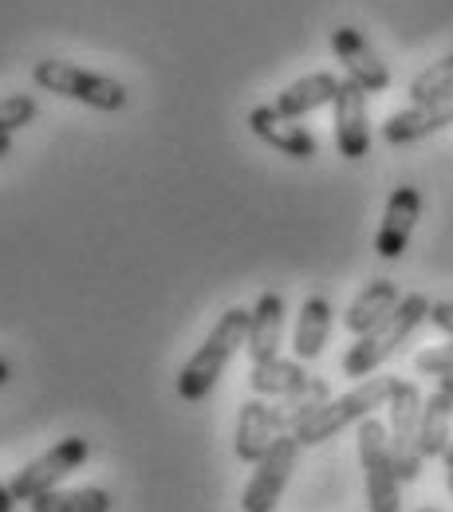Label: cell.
<instances>
[{
  "mask_svg": "<svg viewBox=\"0 0 453 512\" xmlns=\"http://www.w3.org/2000/svg\"><path fill=\"white\" fill-rule=\"evenodd\" d=\"M36 119V99L32 95H4L0 99V134L28 127Z\"/></svg>",
  "mask_w": 453,
  "mask_h": 512,
  "instance_id": "cell-24",
  "label": "cell"
},
{
  "mask_svg": "<svg viewBox=\"0 0 453 512\" xmlns=\"http://www.w3.org/2000/svg\"><path fill=\"white\" fill-rule=\"evenodd\" d=\"M394 375L383 379H363L355 390H347L343 398H327L320 410H312L292 434L300 438V446H324L335 434H343L347 426H359L363 418H371L375 410H383L394 394Z\"/></svg>",
  "mask_w": 453,
  "mask_h": 512,
  "instance_id": "cell-3",
  "label": "cell"
},
{
  "mask_svg": "<svg viewBox=\"0 0 453 512\" xmlns=\"http://www.w3.org/2000/svg\"><path fill=\"white\" fill-rule=\"evenodd\" d=\"M327 398H331V386L324 379H308V383L300 386V390H292V394H284L280 402H276V410L284 414V422H288V430H296L312 410H320Z\"/></svg>",
  "mask_w": 453,
  "mask_h": 512,
  "instance_id": "cell-22",
  "label": "cell"
},
{
  "mask_svg": "<svg viewBox=\"0 0 453 512\" xmlns=\"http://www.w3.org/2000/svg\"><path fill=\"white\" fill-rule=\"evenodd\" d=\"M32 79L52 91V95H64V99H75L83 107H95V111H123L127 107V87L111 75H99V71H87L79 64H67V60H40L32 67Z\"/></svg>",
  "mask_w": 453,
  "mask_h": 512,
  "instance_id": "cell-4",
  "label": "cell"
},
{
  "mask_svg": "<svg viewBox=\"0 0 453 512\" xmlns=\"http://www.w3.org/2000/svg\"><path fill=\"white\" fill-rule=\"evenodd\" d=\"M32 512H111V493L87 485V489H52L28 501Z\"/></svg>",
  "mask_w": 453,
  "mask_h": 512,
  "instance_id": "cell-21",
  "label": "cell"
},
{
  "mask_svg": "<svg viewBox=\"0 0 453 512\" xmlns=\"http://www.w3.org/2000/svg\"><path fill=\"white\" fill-rule=\"evenodd\" d=\"M414 371H418V375H430V379H446V375H453V343L418 351V355H414Z\"/></svg>",
  "mask_w": 453,
  "mask_h": 512,
  "instance_id": "cell-25",
  "label": "cell"
},
{
  "mask_svg": "<svg viewBox=\"0 0 453 512\" xmlns=\"http://www.w3.org/2000/svg\"><path fill=\"white\" fill-rule=\"evenodd\" d=\"M438 386H442L446 394H453V375H446V379H438Z\"/></svg>",
  "mask_w": 453,
  "mask_h": 512,
  "instance_id": "cell-29",
  "label": "cell"
},
{
  "mask_svg": "<svg viewBox=\"0 0 453 512\" xmlns=\"http://www.w3.org/2000/svg\"><path fill=\"white\" fill-rule=\"evenodd\" d=\"M339 83H343V79H335L331 71H312V75L296 79L292 87H284L272 107H276L284 119H304V115L320 111V107H327V103L335 99Z\"/></svg>",
  "mask_w": 453,
  "mask_h": 512,
  "instance_id": "cell-16",
  "label": "cell"
},
{
  "mask_svg": "<svg viewBox=\"0 0 453 512\" xmlns=\"http://www.w3.org/2000/svg\"><path fill=\"white\" fill-rule=\"evenodd\" d=\"M327 335H331V304L324 296H308L304 308H300V320H296V335H292V351L296 359H316L327 347Z\"/></svg>",
  "mask_w": 453,
  "mask_h": 512,
  "instance_id": "cell-19",
  "label": "cell"
},
{
  "mask_svg": "<svg viewBox=\"0 0 453 512\" xmlns=\"http://www.w3.org/2000/svg\"><path fill=\"white\" fill-rule=\"evenodd\" d=\"M284 296L280 292H260V300L249 312V339H245V351L253 363L264 359H276L280 355V339H284Z\"/></svg>",
  "mask_w": 453,
  "mask_h": 512,
  "instance_id": "cell-15",
  "label": "cell"
},
{
  "mask_svg": "<svg viewBox=\"0 0 453 512\" xmlns=\"http://www.w3.org/2000/svg\"><path fill=\"white\" fill-rule=\"evenodd\" d=\"M406 95H410V103H434V99L453 95V52L442 56L438 64H430L422 75H414Z\"/></svg>",
  "mask_w": 453,
  "mask_h": 512,
  "instance_id": "cell-23",
  "label": "cell"
},
{
  "mask_svg": "<svg viewBox=\"0 0 453 512\" xmlns=\"http://www.w3.org/2000/svg\"><path fill=\"white\" fill-rule=\"evenodd\" d=\"M308 379L312 375L300 363L280 359V355L276 359H264V363H253V371H249V386H253V394H260V398H284V394L300 390Z\"/></svg>",
  "mask_w": 453,
  "mask_h": 512,
  "instance_id": "cell-20",
  "label": "cell"
},
{
  "mask_svg": "<svg viewBox=\"0 0 453 512\" xmlns=\"http://www.w3.org/2000/svg\"><path fill=\"white\" fill-rule=\"evenodd\" d=\"M422 390L418 383H410V379H398L394 383V394H390L387 410H390V453H394V469H398V477L402 481H418L422 477V446H418V438H422Z\"/></svg>",
  "mask_w": 453,
  "mask_h": 512,
  "instance_id": "cell-6",
  "label": "cell"
},
{
  "mask_svg": "<svg viewBox=\"0 0 453 512\" xmlns=\"http://www.w3.org/2000/svg\"><path fill=\"white\" fill-rule=\"evenodd\" d=\"M422 512H438V509H422Z\"/></svg>",
  "mask_w": 453,
  "mask_h": 512,
  "instance_id": "cell-33",
  "label": "cell"
},
{
  "mask_svg": "<svg viewBox=\"0 0 453 512\" xmlns=\"http://www.w3.org/2000/svg\"><path fill=\"white\" fill-rule=\"evenodd\" d=\"M331 52L339 56V64H343V71H347V79H355L367 95L387 91L390 87L387 64H383L379 52L363 40L359 28H335V32H331Z\"/></svg>",
  "mask_w": 453,
  "mask_h": 512,
  "instance_id": "cell-11",
  "label": "cell"
},
{
  "mask_svg": "<svg viewBox=\"0 0 453 512\" xmlns=\"http://www.w3.org/2000/svg\"><path fill=\"white\" fill-rule=\"evenodd\" d=\"M280 434H292L288 422H284V414L276 410V402H264L257 394V398H249V402L241 406V414H237V442H233V449H237V457H241L245 465H257Z\"/></svg>",
  "mask_w": 453,
  "mask_h": 512,
  "instance_id": "cell-10",
  "label": "cell"
},
{
  "mask_svg": "<svg viewBox=\"0 0 453 512\" xmlns=\"http://www.w3.org/2000/svg\"><path fill=\"white\" fill-rule=\"evenodd\" d=\"M442 461H446V469H453V442H450V449H446V457H442Z\"/></svg>",
  "mask_w": 453,
  "mask_h": 512,
  "instance_id": "cell-31",
  "label": "cell"
},
{
  "mask_svg": "<svg viewBox=\"0 0 453 512\" xmlns=\"http://www.w3.org/2000/svg\"><path fill=\"white\" fill-rule=\"evenodd\" d=\"M245 339H249V312L245 308H229L217 320V327L205 335V343L190 355V363L178 371V394L186 402H201L217 386V379L225 375L229 359L245 347Z\"/></svg>",
  "mask_w": 453,
  "mask_h": 512,
  "instance_id": "cell-2",
  "label": "cell"
},
{
  "mask_svg": "<svg viewBox=\"0 0 453 512\" xmlns=\"http://www.w3.org/2000/svg\"><path fill=\"white\" fill-rule=\"evenodd\" d=\"M422 320H430V300H426L422 292L402 296L398 308L390 312L387 320L379 323V327H371L367 335H359L355 347H347V355H343V363H339L343 375H347V379H371L390 355L422 327Z\"/></svg>",
  "mask_w": 453,
  "mask_h": 512,
  "instance_id": "cell-1",
  "label": "cell"
},
{
  "mask_svg": "<svg viewBox=\"0 0 453 512\" xmlns=\"http://www.w3.org/2000/svg\"><path fill=\"white\" fill-rule=\"evenodd\" d=\"M398 284L394 280H371L355 300H351V308H347V316H343V327L359 339V335H367L371 327H379V323L387 320L390 312L398 308Z\"/></svg>",
  "mask_w": 453,
  "mask_h": 512,
  "instance_id": "cell-17",
  "label": "cell"
},
{
  "mask_svg": "<svg viewBox=\"0 0 453 512\" xmlns=\"http://www.w3.org/2000/svg\"><path fill=\"white\" fill-rule=\"evenodd\" d=\"M8 375H12V371H8V363H4V359H0V386L8 383Z\"/></svg>",
  "mask_w": 453,
  "mask_h": 512,
  "instance_id": "cell-30",
  "label": "cell"
},
{
  "mask_svg": "<svg viewBox=\"0 0 453 512\" xmlns=\"http://www.w3.org/2000/svg\"><path fill=\"white\" fill-rule=\"evenodd\" d=\"M453 442V394H446L442 386L422 402V457H446V449Z\"/></svg>",
  "mask_w": 453,
  "mask_h": 512,
  "instance_id": "cell-18",
  "label": "cell"
},
{
  "mask_svg": "<svg viewBox=\"0 0 453 512\" xmlns=\"http://www.w3.org/2000/svg\"><path fill=\"white\" fill-rule=\"evenodd\" d=\"M300 438L296 434H280L272 449L260 457L257 473L249 477V485H245V497H241V509L245 512H272L280 505V497H284V489H288V477H292V469H296V457H300Z\"/></svg>",
  "mask_w": 453,
  "mask_h": 512,
  "instance_id": "cell-8",
  "label": "cell"
},
{
  "mask_svg": "<svg viewBox=\"0 0 453 512\" xmlns=\"http://www.w3.org/2000/svg\"><path fill=\"white\" fill-rule=\"evenodd\" d=\"M355 442H359V461H363V481H367V509L371 512H398V469H394V453H390L387 426L371 414L355 426Z\"/></svg>",
  "mask_w": 453,
  "mask_h": 512,
  "instance_id": "cell-5",
  "label": "cell"
},
{
  "mask_svg": "<svg viewBox=\"0 0 453 512\" xmlns=\"http://www.w3.org/2000/svg\"><path fill=\"white\" fill-rule=\"evenodd\" d=\"M249 130L260 142H268L272 150H280L292 162H308L320 154V142L308 127H300L296 119H284L276 107H253L249 111Z\"/></svg>",
  "mask_w": 453,
  "mask_h": 512,
  "instance_id": "cell-12",
  "label": "cell"
},
{
  "mask_svg": "<svg viewBox=\"0 0 453 512\" xmlns=\"http://www.w3.org/2000/svg\"><path fill=\"white\" fill-rule=\"evenodd\" d=\"M8 150H12V142H8V134H0V158H8Z\"/></svg>",
  "mask_w": 453,
  "mask_h": 512,
  "instance_id": "cell-28",
  "label": "cell"
},
{
  "mask_svg": "<svg viewBox=\"0 0 453 512\" xmlns=\"http://www.w3.org/2000/svg\"><path fill=\"white\" fill-rule=\"evenodd\" d=\"M12 505H16V497H12V489L0 481V512H12Z\"/></svg>",
  "mask_w": 453,
  "mask_h": 512,
  "instance_id": "cell-27",
  "label": "cell"
},
{
  "mask_svg": "<svg viewBox=\"0 0 453 512\" xmlns=\"http://www.w3.org/2000/svg\"><path fill=\"white\" fill-rule=\"evenodd\" d=\"M430 323L438 327V331H446L453 339V304L450 300H442V304H430Z\"/></svg>",
  "mask_w": 453,
  "mask_h": 512,
  "instance_id": "cell-26",
  "label": "cell"
},
{
  "mask_svg": "<svg viewBox=\"0 0 453 512\" xmlns=\"http://www.w3.org/2000/svg\"><path fill=\"white\" fill-rule=\"evenodd\" d=\"M442 127H453V95L434 99V103H410L406 111H394L383 123V142L390 146H406L418 138H430Z\"/></svg>",
  "mask_w": 453,
  "mask_h": 512,
  "instance_id": "cell-14",
  "label": "cell"
},
{
  "mask_svg": "<svg viewBox=\"0 0 453 512\" xmlns=\"http://www.w3.org/2000/svg\"><path fill=\"white\" fill-rule=\"evenodd\" d=\"M446 485H450V493H453V469L446 473Z\"/></svg>",
  "mask_w": 453,
  "mask_h": 512,
  "instance_id": "cell-32",
  "label": "cell"
},
{
  "mask_svg": "<svg viewBox=\"0 0 453 512\" xmlns=\"http://www.w3.org/2000/svg\"><path fill=\"white\" fill-rule=\"evenodd\" d=\"M422 217V193L414 186H398L387 197V209H383V225L375 233V253L383 260H398L406 253L410 237H414V225Z\"/></svg>",
  "mask_w": 453,
  "mask_h": 512,
  "instance_id": "cell-13",
  "label": "cell"
},
{
  "mask_svg": "<svg viewBox=\"0 0 453 512\" xmlns=\"http://www.w3.org/2000/svg\"><path fill=\"white\" fill-rule=\"evenodd\" d=\"M87 457H91V442H87V438H64V442H56L48 453H40L36 461H28V465L8 481L16 505H20V501H36L40 493L60 489V481L71 477Z\"/></svg>",
  "mask_w": 453,
  "mask_h": 512,
  "instance_id": "cell-7",
  "label": "cell"
},
{
  "mask_svg": "<svg viewBox=\"0 0 453 512\" xmlns=\"http://www.w3.org/2000/svg\"><path fill=\"white\" fill-rule=\"evenodd\" d=\"M331 111H335V146L343 158L359 162L367 158L371 150V123H367V91L355 83V79H343L335 99H331Z\"/></svg>",
  "mask_w": 453,
  "mask_h": 512,
  "instance_id": "cell-9",
  "label": "cell"
}]
</instances>
